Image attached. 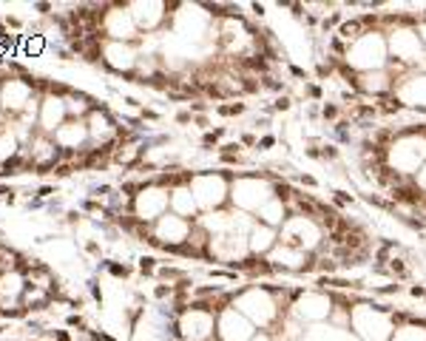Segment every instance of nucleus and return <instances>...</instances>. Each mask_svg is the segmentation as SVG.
Masks as SVG:
<instances>
[{"label": "nucleus", "instance_id": "obj_13", "mask_svg": "<svg viewBox=\"0 0 426 341\" xmlns=\"http://www.w3.org/2000/svg\"><path fill=\"white\" fill-rule=\"evenodd\" d=\"M276 108H281V111H284V108H290V100H287V97H281V100H276Z\"/></svg>", "mask_w": 426, "mask_h": 341}, {"label": "nucleus", "instance_id": "obj_12", "mask_svg": "<svg viewBox=\"0 0 426 341\" xmlns=\"http://www.w3.org/2000/svg\"><path fill=\"white\" fill-rule=\"evenodd\" d=\"M358 31H361V20H352V23L341 26V37H358Z\"/></svg>", "mask_w": 426, "mask_h": 341}, {"label": "nucleus", "instance_id": "obj_9", "mask_svg": "<svg viewBox=\"0 0 426 341\" xmlns=\"http://www.w3.org/2000/svg\"><path fill=\"white\" fill-rule=\"evenodd\" d=\"M20 148L23 145H20V140H17V134H15V128L6 123V125L0 128V168L9 165V162H15Z\"/></svg>", "mask_w": 426, "mask_h": 341}, {"label": "nucleus", "instance_id": "obj_1", "mask_svg": "<svg viewBox=\"0 0 426 341\" xmlns=\"http://www.w3.org/2000/svg\"><path fill=\"white\" fill-rule=\"evenodd\" d=\"M170 208V188L168 185H162L156 176L148 179L139 191L131 196V216L139 222V225H145L151 228L156 219H162Z\"/></svg>", "mask_w": 426, "mask_h": 341}, {"label": "nucleus", "instance_id": "obj_2", "mask_svg": "<svg viewBox=\"0 0 426 341\" xmlns=\"http://www.w3.org/2000/svg\"><path fill=\"white\" fill-rule=\"evenodd\" d=\"M37 94H40V80H34L31 74L26 77L6 74L0 80V114L6 120H17Z\"/></svg>", "mask_w": 426, "mask_h": 341}, {"label": "nucleus", "instance_id": "obj_10", "mask_svg": "<svg viewBox=\"0 0 426 341\" xmlns=\"http://www.w3.org/2000/svg\"><path fill=\"white\" fill-rule=\"evenodd\" d=\"M103 267H106L111 276H117V279H128L131 273H134L131 264H125V262H114V259H103Z\"/></svg>", "mask_w": 426, "mask_h": 341}, {"label": "nucleus", "instance_id": "obj_8", "mask_svg": "<svg viewBox=\"0 0 426 341\" xmlns=\"http://www.w3.org/2000/svg\"><path fill=\"white\" fill-rule=\"evenodd\" d=\"M188 179H191V176H188ZM188 179L170 185V208L168 211L176 213V216H182V219L196 222V219H199V208H196V199H193V193H191Z\"/></svg>", "mask_w": 426, "mask_h": 341}, {"label": "nucleus", "instance_id": "obj_7", "mask_svg": "<svg viewBox=\"0 0 426 341\" xmlns=\"http://www.w3.org/2000/svg\"><path fill=\"white\" fill-rule=\"evenodd\" d=\"M23 293H26V270H23V264L12 267V270H3L0 273V310L17 307Z\"/></svg>", "mask_w": 426, "mask_h": 341}, {"label": "nucleus", "instance_id": "obj_4", "mask_svg": "<svg viewBox=\"0 0 426 341\" xmlns=\"http://www.w3.org/2000/svg\"><path fill=\"white\" fill-rule=\"evenodd\" d=\"M139 43H117V40H103L100 43V65L111 74H122L134 77L137 65H139Z\"/></svg>", "mask_w": 426, "mask_h": 341}, {"label": "nucleus", "instance_id": "obj_6", "mask_svg": "<svg viewBox=\"0 0 426 341\" xmlns=\"http://www.w3.org/2000/svg\"><path fill=\"white\" fill-rule=\"evenodd\" d=\"M54 145L63 151V156L68 159H77L83 156L85 151L91 148V137H88V125L85 120H65L63 125L51 134Z\"/></svg>", "mask_w": 426, "mask_h": 341}, {"label": "nucleus", "instance_id": "obj_3", "mask_svg": "<svg viewBox=\"0 0 426 341\" xmlns=\"http://www.w3.org/2000/svg\"><path fill=\"white\" fill-rule=\"evenodd\" d=\"M103 40L117 43H139V29L128 12V3H103L100 6V23H97Z\"/></svg>", "mask_w": 426, "mask_h": 341}, {"label": "nucleus", "instance_id": "obj_11", "mask_svg": "<svg viewBox=\"0 0 426 341\" xmlns=\"http://www.w3.org/2000/svg\"><path fill=\"white\" fill-rule=\"evenodd\" d=\"M156 267H159V259L156 256H151V253H145V256H139L137 259V270L142 273V276H156Z\"/></svg>", "mask_w": 426, "mask_h": 341}, {"label": "nucleus", "instance_id": "obj_5", "mask_svg": "<svg viewBox=\"0 0 426 341\" xmlns=\"http://www.w3.org/2000/svg\"><path fill=\"white\" fill-rule=\"evenodd\" d=\"M170 6L165 0H131L128 3V12L137 23L139 34H162L170 17Z\"/></svg>", "mask_w": 426, "mask_h": 341}]
</instances>
